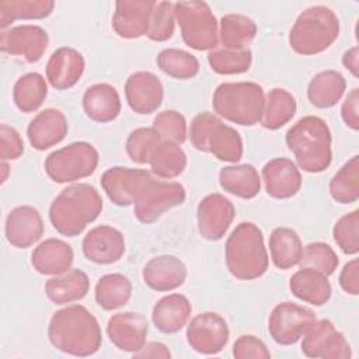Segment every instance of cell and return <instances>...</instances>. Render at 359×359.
I'll list each match as a JSON object with an SVG mask.
<instances>
[{"instance_id":"cell-20","label":"cell","mask_w":359,"mask_h":359,"mask_svg":"<svg viewBox=\"0 0 359 359\" xmlns=\"http://www.w3.org/2000/svg\"><path fill=\"white\" fill-rule=\"evenodd\" d=\"M125 97L128 105L136 114H153L163 102V84L160 79L150 72H136L132 73L125 83Z\"/></svg>"},{"instance_id":"cell-3","label":"cell","mask_w":359,"mask_h":359,"mask_svg":"<svg viewBox=\"0 0 359 359\" xmlns=\"http://www.w3.org/2000/svg\"><path fill=\"white\" fill-rule=\"evenodd\" d=\"M285 140L303 171L316 174L330 167L332 139L331 130L323 118L314 115L300 118L286 132Z\"/></svg>"},{"instance_id":"cell-51","label":"cell","mask_w":359,"mask_h":359,"mask_svg":"<svg viewBox=\"0 0 359 359\" xmlns=\"http://www.w3.org/2000/svg\"><path fill=\"white\" fill-rule=\"evenodd\" d=\"M339 285L345 293L352 296L359 294V265L356 258L344 265L339 273Z\"/></svg>"},{"instance_id":"cell-53","label":"cell","mask_w":359,"mask_h":359,"mask_svg":"<svg viewBox=\"0 0 359 359\" xmlns=\"http://www.w3.org/2000/svg\"><path fill=\"white\" fill-rule=\"evenodd\" d=\"M342 65L345 69H348L355 77H358V69H359V48L353 46L348 49L342 56Z\"/></svg>"},{"instance_id":"cell-26","label":"cell","mask_w":359,"mask_h":359,"mask_svg":"<svg viewBox=\"0 0 359 359\" xmlns=\"http://www.w3.org/2000/svg\"><path fill=\"white\" fill-rule=\"evenodd\" d=\"M73 259L72 247L59 238H46L31 254V264L41 275H60L70 269Z\"/></svg>"},{"instance_id":"cell-17","label":"cell","mask_w":359,"mask_h":359,"mask_svg":"<svg viewBox=\"0 0 359 359\" xmlns=\"http://www.w3.org/2000/svg\"><path fill=\"white\" fill-rule=\"evenodd\" d=\"M84 257L100 265H108L119 261L125 254L123 234L108 224L91 229L81 243Z\"/></svg>"},{"instance_id":"cell-31","label":"cell","mask_w":359,"mask_h":359,"mask_svg":"<svg viewBox=\"0 0 359 359\" xmlns=\"http://www.w3.org/2000/svg\"><path fill=\"white\" fill-rule=\"evenodd\" d=\"M219 182L226 192L243 199H252L261 191L259 174L251 164L223 167L219 172Z\"/></svg>"},{"instance_id":"cell-23","label":"cell","mask_w":359,"mask_h":359,"mask_svg":"<svg viewBox=\"0 0 359 359\" xmlns=\"http://www.w3.org/2000/svg\"><path fill=\"white\" fill-rule=\"evenodd\" d=\"M86 62L74 48L56 49L46 63V80L56 90L72 88L83 76Z\"/></svg>"},{"instance_id":"cell-38","label":"cell","mask_w":359,"mask_h":359,"mask_svg":"<svg viewBox=\"0 0 359 359\" xmlns=\"http://www.w3.org/2000/svg\"><path fill=\"white\" fill-rule=\"evenodd\" d=\"M220 42L227 49H244L257 35V24L243 14H226L220 20Z\"/></svg>"},{"instance_id":"cell-35","label":"cell","mask_w":359,"mask_h":359,"mask_svg":"<svg viewBox=\"0 0 359 359\" xmlns=\"http://www.w3.org/2000/svg\"><path fill=\"white\" fill-rule=\"evenodd\" d=\"M132 296V283L122 273H107L95 285L94 297L104 310H116L125 306Z\"/></svg>"},{"instance_id":"cell-37","label":"cell","mask_w":359,"mask_h":359,"mask_svg":"<svg viewBox=\"0 0 359 359\" xmlns=\"http://www.w3.org/2000/svg\"><path fill=\"white\" fill-rule=\"evenodd\" d=\"M52 0H1L0 27L4 29L15 20H41L53 11Z\"/></svg>"},{"instance_id":"cell-19","label":"cell","mask_w":359,"mask_h":359,"mask_svg":"<svg viewBox=\"0 0 359 359\" xmlns=\"http://www.w3.org/2000/svg\"><path fill=\"white\" fill-rule=\"evenodd\" d=\"M149 331L147 320L143 314L125 311L114 314L107 324L109 341L121 351L137 352L144 344Z\"/></svg>"},{"instance_id":"cell-8","label":"cell","mask_w":359,"mask_h":359,"mask_svg":"<svg viewBox=\"0 0 359 359\" xmlns=\"http://www.w3.org/2000/svg\"><path fill=\"white\" fill-rule=\"evenodd\" d=\"M174 13L187 46L195 50H210L217 46V21L208 3L178 1L174 3Z\"/></svg>"},{"instance_id":"cell-33","label":"cell","mask_w":359,"mask_h":359,"mask_svg":"<svg viewBox=\"0 0 359 359\" xmlns=\"http://www.w3.org/2000/svg\"><path fill=\"white\" fill-rule=\"evenodd\" d=\"M269 252L276 268L290 269L299 265L303 244L299 234L293 229L276 227L269 236Z\"/></svg>"},{"instance_id":"cell-27","label":"cell","mask_w":359,"mask_h":359,"mask_svg":"<svg viewBox=\"0 0 359 359\" xmlns=\"http://www.w3.org/2000/svg\"><path fill=\"white\" fill-rule=\"evenodd\" d=\"M121 98L116 88L107 83L90 86L83 94L84 114L94 122L107 123L118 118L121 112Z\"/></svg>"},{"instance_id":"cell-49","label":"cell","mask_w":359,"mask_h":359,"mask_svg":"<svg viewBox=\"0 0 359 359\" xmlns=\"http://www.w3.org/2000/svg\"><path fill=\"white\" fill-rule=\"evenodd\" d=\"M24 153V142L20 133L6 123L0 126V157L1 160H17Z\"/></svg>"},{"instance_id":"cell-2","label":"cell","mask_w":359,"mask_h":359,"mask_svg":"<svg viewBox=\"0 0 359 359\" xmlns=\"http://www.w3.org/2000/svg\"><path fill=\"white\" fill-rule=\"evenodd\" d=\"M102 210L98 191L86 182L72 184L62 189L49 208L53 229L66 237H76L93 223Z\"/></svg>"},{"instance_id":"cell-12","label":"cell","mask_w":359,"mask_h":359,"mask_svg":"<svg viewBox=\"0 0 359 359\" xmlns=\"http://www.w3.org/2000/svg\"><path fill=\"white\" fill-rule=\"evenodd\" d=\"M302 352L307 358L321 359H348L352 355L345 335L327 318L316 320L307 328L302 341Z\"/></svg>"},{"instance_id":"cell-34","label":"cell","mask_w":359,"mask_h":359,"mask_svg":"<svg viewBox=\"0 0 359 359\" xmlns=\"http://www.w3.org/2000/svg\"><path fill=\"white\" fill-rule=\"evenodd\" d=\"M297 104L292 93L285 88H272L265 95L261 125L265 129L276 130L286 125L296 114Z\"/></svg>"},{"instance_id":"cell-43","label":"cell","mask_w":359,"mask_h":359,"mask_svg":"<svg viewBox=\"0 0 359 359\" xmlns=\"http://www.w3.org/2000/svg\"><path fill=\"white\" fill-rule=\"evenodd\" d=\"M163 142L157 130L151 128H137L126 139V153L136 164H149L156 147Z\"/></svg>"},{"instance_id":"cell-25","label":"cell","mask_w":359,"mask_h":359,"mask_svg":"<svg viewBox=\"0 0 359 359\" xmlns=\"http://www.w3.org/2000/svg\"><path fill=\"white\" fill-rule=\"evenodd\" d=\"M67 129L66 116L59 109L46 108L29 122L27 136L31 146L42 151L60 143L66 137Z\"/></svg>"},{"instance_id":"cell-16","label":"cell","mask_w":359,"mask_h":359,"mask_svg":"<svg viewBox=\"0 0 359 359\" xmlns=\"http://www.w3.org/2000/svg\"><path fill=\"white\" fill-rule=\"evenodd\" d=\"M49 43L48 32L34 24H22L3 29L0 48L4 53L24 57L28 63L38 62Z\"/></svg>"},{"instance_id":"cell-1","label":"cell","mask_w":359,"mask_h":359,"mask_svg":"<svg viewBox=\"0 0 359 359\" xmlns=\"http://www.w3.org/2000/svg\"><path fill=\"white\" fill-rule=\"evenodd\" d=\"M48 338L53 348L73 356L94 355L102 344L97 318L81 304H72L53 313Z\"/></svg>"},{"instance_id":"cell-29","label":"cell","mask_w":359,"mask_h":359,"mask_svg":"<svg viewBox=\"0 0 359 359\" xmlns=\"http://www.w3.org/2000/svg\"><path fill=\"white\" fill-rule=\"evenodd\" d=\"M290 292L299 300L313 306H323L331 297V283L328 276L313 268H300L289 282Z\"/></svg>"},{"instance_id":"cell-24","label":"cell","mask_w":359,"mask_h":359,"mask_svg":"<svg viewBox=\"0 0 359 359\" xmlns=\"http://www.w3.org/2000/svg\"><path fill=\"white\" fill-rule=\"evenodd\" d=\"M185 264L174 255H158L147 261L143 268L144 283L156 292H171L187 279Z\"/></svg>"},{"instance_id":"cell-4","label":"cell","mask_w":359,"mask_h":359,"mask_svg":"<svg viewBox=\"0 0 359 359\" xmlns=\"http://www.w3.org/2000/svg\"><path fill=\"white\" fill-rule=\"evenodd\" d=\"M226 266L240 280H252L268 269V252L261 229L251 222L238 223L226 240Z\"/></svg>"},{"instance_id":"cell-21","label":"cell","mask_w":359,"mask_h":359,"mask_svg":"<svg viewBox=\"0 0 359 359\" xmlns=\"http://www.w3.org/2000/svg\"><path fill=\"white\" fill-rule=\"evenodd\" d=\"M4 233L13 247L28 248L42 237L43 220L35 208L17 206L6 217Z\"/></svg>"},{"instance_id":"cell-48","label":"cell","mask_w":359,"mask_h":359,"mask_svg":"<svg viewBox=\"0 0 359 359\" xmlns=\"http://www.w3.org/2000/svg\"><path fill=\"white\" fill-rule=\"evenodd\" d=\"M233 355L237 359H268L271 352L266 345L254 335H241L233 345Z\"/></svg>"},{"instance_id":"cell-36","label":"cell","mask_w":359,"mask_h":359,"mask_svg":"<svg viewBox=\"0 0 359 359\" xmlns=\"http://www.w3.org/2000/svg\"><path fill=\"white\" fill-rule=\"evenodd\" d=\"M48 97V84L42 74L36 72L21 76L13 87V100L15 107L25 112L36 111Z\"/></svg>"},{"instance_id":"cell-44","label":"cell","mask_w":359,"mask_h":359,"mask_svg":"<svg viewBox=\"0 0 359 359\" xmlns=\"http://www.w3.org/2000/svg\"><path fill=\"white\" fill-rule=\"evenodd\" d=\"M338 264L339 259L335 251L328 244L321 241H314L304 245L299 262L300 268H313L325 273L327 276L335 272Z\"/></svg>"},{"instance_id":"cell-6","label":"cell","mask_w":359,"mask_h":359,"mask_svg":"<svg viewBox=\"0 0 359 359\" xmlns=\"http://www.w3.org/2000/svg\"><path fill=\"white\" fill-rule=\"evenodd\" d=\"M265 102L264 88L252 81L222 83L213 93V111L229 122L252 126L259 122Z\"/></svg>"},{"instance_id":"cell-40","label":"cell","mask_w":359,"mask_h":359,"mask_svg":"<svg viewBox=\"0 0 359 359\" xmlns=\"http://www.w3.org/2000/svg\"><path fill=\"white\" fill-rule=\"evenodd\" d=\"M330 194L338 203H352L359 198V156L349 158L330 181Z\"/></svg>"},{"instance_id":"cell-46","label":"cell","mask_w":359,"mask_h":359,"mask_svg":"<svg viewBox=\"0 0 359 359\" xmlns=\"http://www.w3.org/2000/svg\"><path fill=\"white\" fill-rule=\"evenodd\" d=\"M174 27H175L174 3L156 1V6L150 17L147 38L156 42H164L172 36Z\"/></svg>"},{"instance_id":"cell-14","label":"cell","mask_w":359,"mask_h":359,"mask_svg":"<svg viewBox=\"0 0 359 359\" xmlns=\"http://www.w3.org/2000/svg\"><path fill=\"white\" fill-rule=\"evenodd\" d=\"M153 177L146 170L111 167L101 175V187L109 201L118 206H129L135 203L142 189Z\"/></svg>"},{"instance_id":"cell-15","label":"cell","mask_w":359,"mask_h":359,"mask_svg":"<svg viewBox=\"0 0 359 359\" xmlns=\"http://www.w3.org/2000/svg\"><path fill=\"white\" fill-rule=\"evenodd\" d=\"M236 216L233 202L219 192L206 195L196 209L198 230L209 241H219L227 233Z\"/></svg>"},{"instance_id":"cell-10","label":"cell","mask_w":359,"mask_h":359,"mask_svg":"<svg viewBox=\"0 0 359 359\" xmlns=\"http://www.w3.org/2000/svg\"><path fill=\"white\" fill-rule=\"evenodd\" d=\"M185 198L187 192L182 184L153 178L135 201L133 213L140 223L151 224L157 222L164 212L182 205Z\"/></svg>"},{"instance_id":"cell-39","label":"cell","mask_w":359,"mask_h":359,"mask_svg":"<svg viewBox=\"0 0 359 359\" xmlns=\"http://www.w3.org/2000/svg\"><path fill=\"white\" fill-rule=\"evenodd\" d=\"M151 171L165 180H171L182 174L187 167V156L180 144L163 140L154 150L150 158Z\"/></svg>"},{"instance_id":"cell-42","label":"cell","mask_w":359,"mask_h":359,"mask_svg":"<svg viewBox=\"0 0 359 359\" xmlns=\"http://www.w3.org/2000/svg\"><path fill=\"white\" fill-rule=\"evenodd\" d=\"M208 62L213 72L217 74H240L250 69L252 62V53L248 48L244 49H227L216 48L208 55Z\"/></svg>"},{"instance_id":"cell-18","label":"cell","mask_w":359,"mask_h":359,"mask_svg":"<svg viewBox=\"0 0 359 359\" xmlns=\"http://www.w3.org/2000/svg\"><path fill=\"white\" fill-rule=\"evenodd\" d=\"M156 1L119 0L115 3L112 28L121 38L135 39L147 35Z\"/></svg>"},{"instance_id":"cell-54","label":"cell","mask_w":359,"mask_h":359,"mask_svg":"<svg viewBox=\"0 0 359 359\" xmlns=\"http://www.w3.org/2000/svg\"><path fill=\"white\" fill-rule=\"evenodd\" d=\"M1 171H3L1 182H4L7 180V172H8V164L6 163V160H1Z\"/></svg>"},{"instance_id":"cell-52","label":"cell","mask_w":359,"mask_h":359,"mask_svg":"<svg viewBox=\"0 0 359 359\" xmlns=\"http://www.w3.org/2000/svg\"><path fill=\"white\" fill-rule=\"evenodd\" d=\"M135 358H171L168 348L161 342H147L137 352L133 353Z\"/></svg>"},{"instance_id":"cell-22","label":"cell","mask_w":359,"mask_h":359,"mask_svg":"<svg viewBox=\"0 0 359 359\" xmlns=\"http://www.w3.org/2000/svg\"><path fill=\"white\" fill-rule=\"evenodd\" d=\"M262 180L266 194L275 199H289L302 187V174L297 165L286 157L269 160L262 167Z\"/></svg>"},{"instance_id":"cell-28","label":"cell","mask_w":359,"mask_h":359,"mask_svg":"<svg viewBox=\"0 0 359 359\" xmlns=\"http://www.w3.org/2000/svg\"><path fill=\"white\" fill-rule=\"evenodd\" d=\"M192 306L181 293H171L161 297L153 307L151 321L164 334H175L182 330L191 317Z\"/></svg>"},{"instance_id":"cell-7","label":"cell","mask_w":359,"mask_h":359,"mask_svg":"<svg viewBox=\"0 0 359 359\" xmlns=\"http://www.w3.org/2000/svg\"><path fill=\"white\" fill-rule=\"evenodd\" d=\"M189 139L196 150L212 153L220 161L237 163L243 157L240 133L212 112H201L192 119Z\"/></svg>"},{"instance_id":"cell-5","label":"cell","mask_w":359,"mask_h":359,"mask_svg":"<svg viewBox=\"0 0 359 359\" xmlns=\"http://www.w3.org/2000/svg\"><path fill=\"white\" fill-rule=\"evenodd\" d=\"M339 35V20L325 6L306 8L294 21L290 34V48L304 56H311L328 49Z\"/></svg>"},{"instance_id":"cell-50","label":"cell","mask_w":359,"mask_h":359,"mask_svg":"<svg viewBox=\"0 0 359 359\" xmlns=\"http://www.w3.org/2000/svg\"><path fill=\"white\" fill-rule=\"evenodd\" d=\"M359 90L352 88L348 95L345 97L342 107H341V116L342 121L348 128L352 130L359 129Z\"/></svg>"},{"instance_id":"cell-11","label":"cell","mask_w":359,"mask_h":359,"mask_svg":"<svg viewBox=\"0 0 359 359\" xmlns=\"http://www.w3.org/2000/svg\"><path fill=\"white\" fill-rule=\"evenodd\" d=\"M317 320L316 313L304 306L283 302L273 307L268 318V332L279 345L296 344Z\"/></svg>"},{"instance_id":"cell-47","label":"cell","mask_w":359,"mask_h":359,"mask_svg":"<svg viewBox=\"0 0 359 359\" xmlns=\"http://www.w3.org/2000/svg\"><path fill=\"white\" fill-rule=\"evenodd\" d=\"M153 128L161 136L163 140L182 144L187 140V121L182 114L175 109H167L156 115L153 119Z\"/></svg>"},{"instance_id":"cell-41","label":"cell","mask_w":359,"mask_h":359,"mask_svg":"<svg viewBox=\"0 0 359 359\" xmlns=\"http://www.w3.org/2000/svg\"><path fill=\"white\" fill-rule=\"evenodd\" d=\"M157 66L167 76L178 80H188L199 73L198 59L182 49L168 48L157 55Z\"/></svg>"},{"instance_id":"cell-45","label":"cell","mask_w":359,"mask_h":359,"mask_svg":"<svg viewBox=\"0 0 359 359\" xmlns=\"http://www.w3.org/2000/svg\"><path fill=\"white\" fill-rule=\"evenodd\" d=\"M332 236L339 250L346 255H355L359 251V210L342 216L332 229Z\"/></svg>"},{"instance_id":"cell-30","label":"cell","mask_w":359,"mask_h":359,"mask_svg":"<svg viewBox=\"0 0 359 359\" xmlns=\"http://www.w3.org/2000/svg\"><path fill=\"white\" fill-rule=\"evenodd\" d=\"M90 289V280L81 269H69L52 276L45 283V293L55 304H67L81 300Z\"/></svg>"},{"instance_id":"cell-32","label":"cell","mask_w":359,"mask_h":359,"mask_svg":"<svg viewBox=\"0 0 359 359\" xmlns=\"http://www.w3.org/2000/svg\"><path fill=\"white\" fill-rule=\"evenodd\" d=\"M346 88L345 77L337 70L317 73L307 86V98L311 105L325 109L334 107Z\"/></svg>"},{"instance_id":"cell-9","label":"cell","mask_w":359,"mask_h":359,"mask_svg":"<svg viewBox=\"0 0 359 359\" xmlns=\"http://www.w3.org/2000/svg\"><path fill=\"white\" fill-rule=\"evenodd\" d=\"M98 151L88 142H73L52 151L45 158L48 177L57 184L74 182L90 177L98 165Z\"/></svg>"},{"instance_id":"cell-13","label":"cell","mask_w":359,"mask_h":359,"mask_svg":"<svg viewBox=\"0 0 359 359\" xmlns=\"http://www.w3.org/2000/svg\"><path fill=\"white\" fill-rule=\"evenodd\" d=\"M229 327L226 320L215 313L205 311L196 314L187 327V341L189 346L202 355H216L229 342Z\"/></svg>"}]
</instances>
